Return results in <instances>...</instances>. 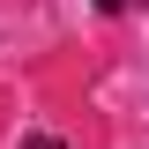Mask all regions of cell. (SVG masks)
<instances>
[{
	"label": "cell",
	"mask_w": 149,
	"mask_h": 149,
	"mask_svg": "<svg viewBox=\"0 0 149 149\" xmlns=\"http://www.w3.org/2000/svg\"><path fill=\"white\" fill-rule=\"evenodd\" d=\"M90 8H97V15H119V8H127V0H90Z\"/></svg>",
	"instance_id": "cell-1"
},
{
	"label": "cell",
	"mask_w": 149,
	"mask_h": 149,
	"mask_svg": "<svg viewBox=\"0 0 149 149\" xmlns=\"http://www.w3.org/2000/svg\"><path fill=\"white\" fill-rule=\"evenodd\" d=\"M22 149H60V142H52V134H30V142H22Z\"/></svg>",
	"instance_id": "cell-2"
}]
</instances>
